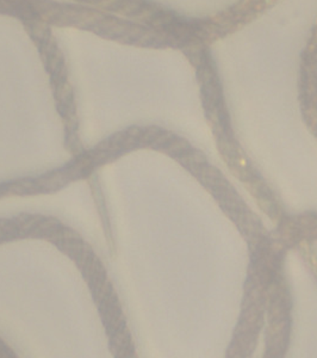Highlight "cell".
<instances>
[{
  "instance_id": "6da1fadb",
  "label": "cell",
  "mask_w": 317,
  "mask_h": 358,
  "mask_svg": "<svg viewBox=\"0 0 317 358\" xmlns=\"http://www.w3.org/2000/svg\"><path fill=\"white\" fill-rule=\"evenodd\" d=\"M180 162L185 166L189 167L192 172H197L200 170V167L205 165V157H204L200 152H192V153H185V155H180Z\"/></svg>"
},
{
  "instance_id": "7a4b0ae2",
  "label": "cell",
  "mask_w": 317,
  "mask_h": 358,
  "mask_svg": "<svg viewBox=\"0 0 317 358\" xmlns=\"http://www.w3.org/2000/svg\"><path fill=\"white\" fill-rule=\"evenodd\" d=\"M190 150V146L187 145L185 141H177V143H172L168 146V151L171 152L172 155H183Z\"/></svg>"
}]
</instances>
